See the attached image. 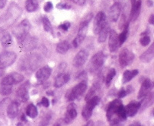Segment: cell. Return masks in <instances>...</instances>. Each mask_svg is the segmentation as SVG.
<instances>
[{"label":"cell","instance_id":"6da1fadb","mask_svg":"<svg viewBox=\"0 0 154 126\" xmlns=\"http://www.w3.org/2000/svg\"><path fill=\"white\" fill-rule=\"evenodd\" d=\"M107 119L111 125H118L127 119L125 108L121 100H115L109 103L106 113Z\"/></svg>","mask_w":154,"mask_h":126},{"label":"cell","instance_id":"7a4b0ae2","mask_svg":"<svg viewBox=\"0 0 154 126\" xmlns=\"http://www.w3.org/2000/svg\"><path fill=\"white\" fill-rule=\"evenodd\" d=\"M87 89V84L85 81H81L79 84L68 90L66 93V98L67 101H73L83 94Z\"/></svg>","mask_w":154,"mask_h":126},{"label":"cell","instance_id":"3957f363","mask_svg":"<svg viewBox=\"0 0 154 126\" xmlns=\"http://www.w3.org/2000/svg\"><path fill=\"white\" fill-rule=\"evenodd\" d=\"M30 29H31V24H30L29 21L27 19L23 20V21L15 28V29L13 31V33L19 43L21 41L23 40L25 38V37L28 35Z\"/></svg>","mask_w":154,"mask_h":126},{"label":"cell","instance_id":"277c9868","mask_svg":"<svg viewBox=\"0 0 154 126\" xmlns=\"http://www.w3.org/2000/svg\"><path fill=\"white\" fill-rule=\"evenodd\" d=\"M17 55L14 52L5 51L0 54V69H3L5 68L12 66L16 60Z\"/></svg>","mask_w":154,"mask_h":126},{"label":"cell","instance_id":"5b68a950","mask_svg":"<svg viewBox=\"0 0 154 126\" xmlns=\"http://www.w3.org/2000/svg\"><path fill=\"white\" fill-rule=\"evenodd\" d=\"M99 101H100V98L98 97H95V96L88 100V102H87L86 105L83 108L82 113V116L85 119H89L92 116V111L95 109V107L98 104Z\"/></svg>","mask_w":154,"mask_h":126},{"label":"cell","instance_id":"8992f818","mask_svg":"<svg viewBox=\"0 0 154 126\" xmlns=\"http://www.w3.org/2000/svg\"><path fill=\"white\" fill-rule=\"evenodd\" d=\"M89 22H87L85 20H82L80 23V26H79V32H78V34H77L76 37L74 39L73 42V46L74 47H78L79 46L82 41L84 40V39L85 38L87 34V32H88V27H89Z\"/></svg>","mask_w":154,"mask_h":126},{"label":"cell","instance_id":"52a82bcc","mask_svg":"<svg viewBox=\"0 0 154 126\" xmlns=\"http://www.w3.org/2000/svg\"><path fill=\"white\" fill-rule=\"evenodd\" d=\"M134 59V54L128 49H122L119 54V62L122 67H126L132 63Z\"/></svg>","mask_w":154,"mask_h":126},{"label":"cell","instance_id":"ba28073f","mask_svg":"<svg viewBox=\"0 0 154 126\" xmlns=\"http://www.w3.org/2000/svg\"><path fill=\"white\" fill-rule=\"evenodd\" d=\"M106 23L107 20L105 14L103 12H99L94 20V33L98 34Z\"/></svg>","mask_w":154,"mask_h":126},{"label":"cell","instance_id":"9c48e42d","mask_svg":"<svg viewBox=\"0 0 154 126\" xmlns=\"http://www.w3.org/2000/svg\"><path fill=\"white\" fill-rule=\"evenodd\" d=\"M105 62V55L102 52H97L95 56H92L90 61L91 69L93 71H96L100 69L104 64Z\"/></svg>","mask_w":154,"mask_h":126},{"label":"cell","instance_id":"30bf717a","mask_svg":"<svg viewBox=\"0 0 154 126\" xmlns=\"http://www.w3.org/2000/svg\"><path fill=\"white\" fill-rule=\"evenodd\" d=\"M121 46L119 43L118 34L114 30H110L109 31V40H108V47L109 50L112 52H115Z\"/></svg>","mask_w":154,"mask_h":126},{"label":"cell","instance_id":"8fae6325","mask_svg":"<svg viewBox=\"0 0 154 126\" xmlns=\"http://www.w3.org/2000/svg\"><path fill=\"white\" fill-rule=\"evenodd\" d=\"M89 57V52L85 49L79 51L73 59V66L76 68L81 67L85 63Z\"/></svg>","mask_w":154,"mask_h":126},{"label":"cell","instance_id":"7c38bea8","mask_svg":"<svg viewBox=\"0 0 154 126\" xmlns=\"http://www.w3.org/2000/svg\"><path fill=\"white\" fill-rule=\"evenodd\" d=\"M77 116V111L75 109V106L73 103H71L67 107V110L65 114V117H64V122L66 124H69L72 122Z\"/></svg>","mask_w":154,"mask_h":126},{"label":"cell","instance_id":"4fadbf2b","mask_svg":"<svg viewBox=\"0 0 154 126\" xmlns=\"http://www.w3.org/2000/svg\"><path fill=\"white\" fill-rule=\"evenodd\" d=\"M121 12H122V5L118 2H115L109 9L108 12L109 19L113 22H117L121 15Z\"/></svg>","mask_w":154,"mask_h":126},{"label":"cell","instance_id":"5bb4252c","mask_svg":"<svg viewBox=\"0 0 154 126\" xmlns=\"http://www.w3.org/2000/svg\"><path fill=\"white\" fill-rule=\"evenodd\" d=\"M131 4H132V8H131V15H130V19L131 22L136 21L138 18L141 10V1L140 0H131Z\"/></svg>","mask_w":154,"mask_h":126},{"label":"cell","instance_id":"9a60e30c","mask_svg":"<svg viewBox=\"0 0 154 126\" xmlns=\"http://www.w3.org/2000/svg\"><path fill=\"white\" fill-rule=\"evenodd\" d=\"M152 88V84L149 79H146L143 81L142 85H141L140 89L138 93V98L142 99L146 97L148 93H150L151 90Z\"/></svg>","mask_w":154,"mask_h":126},{"label":"cell","instance_id":"2e32d148","mask_svg":"<svg viewBox=\"0 0 154 126\" xmlns=\"http://www.w3.org/2000/svg\"><path fill=\"white\" fill-rule=\"evenodd\" d=\"M125 108L127 116L133 117L137 113L138 110L140 109V103L136 101H132L128 104Z\"/></svg>","mask_w":154,"mask_h":126},{"label":"cell","instance_id":"e0dca14e","mask_svg":"<svg viewBox=\"0 0 154 126\" xmlns=\"http://www.w3.org/2000/svg\"><path fill=\"white\" fill-rule=\"evenodd\" d=\"M51 72H52V70L48 66H45V67L41 68L36 72V75H35L37 80L39 81H45L47 79L49 78L51 75Z\"/></svg>","mask_w":154,"mask_h":126},{"label":"cell","instance_id":"ac0fdd59","mask_svg":"<svg viewBox=\"0 0 154 126\" xmlns=\"http://www.w3.org/2000/svg\"><path fill=\"white\" fill-rule=\"evenodd\" d=\"M28 87L26 84L21 85L19 88L17 90V97H18V99L21 100V101H27L29 98V95H28Z\"/></svg>","mask_w":154,"mask_h":126},{"label":"cell","instance_id":"d6986e66","mask_svg":"<svg viewBox=\"0 0 154 126\" xmlns=\"http://www.w3.org/2000/svg\"><path fill=\"white\" fill-rule=\"evenodd\" d=\"M153 58H154V45L152 44L150 46V47H149L147 50L145 51V52L141 55L140 57V59L143 62L148 63V62H150L153 59Z\"/></svg>","mask_w":154,"mask_h":126},{"label":"cell","instance_id":"ffe728a7","mask_svg":"<svg viewBox=\"0 0 154 126\" xmlns=\"http://www.w3.org/2000/svg\"><path fill=\"white\" fill-rule=\"evenodd\" d=\"M70 79V76L69 74H66V73H62V74L59 75L56 78V80L54 82V87H61L62 86H63L64 84L67 83L68 81Z\"/></svg>","mask_w":154,"mask_h":126},{"label":"cell","instance_id":"44dd1931","mask_svg":"<svg viewBox=\"0 0 154 126\" xmlns=\"http://www.w3.org/2000/svg\"><path fill=\"white\" fill-rule=\"evenodd\" d=\"M18 113V104L16 102H12L7 109V116L9 119H15Z\"/></svg>","mask_w":154,"mask_h":126},{"label":"cell","instance_id":"7402d4cb","mask_svg":"<svg viewBox=\"0 0 154 126\" xmlns=\"http://www.w3.org/2000/svg\"><path fill=\"white\" fill-rule=\"evenodd\" d=\"M0 42L4 47H8L12 43V37L6 31H2L0 33Z\"/></svg>","mask_w":154,"mask_h":126},{"label":"cell","instance_id":"603a6c76","mask_svg":"<svg viewBox=\"0 0 154 126\" xmlns=\"http://www.w3.org/2000/svg\"><path fill=\"white\" fill-rule=\"evenodd\" d=\"M110 31V26L108 25V23L107 22L105 25V26L102 28V29L101 30L100 32L98 34V43H104L105 40H106L107 37L108 36V34H109Z\"/></svg>","mask_w":154,"mask_h":126},{"label":"cell","instance_id":"cb8c5ba5","mask_svg":"<svg viewBox=\"0 0 154 126\" xmlns=\"http://www.w3.org/2000/svg\"><path fill=\"white\" fill-rule=\"evenodd\" d=\"M139 73L138 70H127L124 72L123 75V79H122V83L126 84L128 82H129L130 81H131L135 76H137Z\"/></svg>","mask_w":154,"mask_h":126},{"label":"cell","instance_id":"d4e9b609","mask_svg":"<svg viewBox=\"0 0 154 126\" xmlns=\"http://www.w3.org/2000/svg\"><path fill=\"white\" fill-rule=\"evenodd\" d=\"M70 46L67 41H62L59 43L57 46V52H59L60 54H65L69 50Z\"/></svg>","mask_w":154,"mask_h":126},{"label":"cell","instance_id":"484cf974","mask_svg":"<svg viewBox=\"0 0 154 126\" xmlns=\"http://www.w3.org/2000/svg\"><path fill=\"white\" fill-rule=\"evenodd\" d=\"M25 8L28 12H35L38 8V2L37 0H27L25 2Z\"/></svg>","mask_w":154,"mask_h":126},{"label":"cell","instance_id":"4316f807","mask_svg":"<svg viewBox=\"0 0 154 126\" xmlns=\"http://www.w3.org/2000/svg\"><path fill=\"white\" fill-rule=\"evenodd\" d=\"M26 114L28 116H29L30 118L35 119L38 116V112L37 110V107H35V105L31 103L26 108Z\"/></svg>","mask_w":154,"mask_h":126},{"label":"cell","instance_id":"83f0119b","mask_svg":"<svg viewBox=\"0 0 154 126\" xmlns=\"http://www.w3.org/2000/svg\"><path fill=\"white\" fill-rule=\"evenodd\" d=\"M128 31H129V26H128V24H125V25L124 26V30L122 31V33L118 36V40H119V43L120 45L122 46L124 43L125 42V40H127L128 35Z\"/></svg>","mask_w":154,"mask_h":126},{"label":"cell","instance_id":"f1b7e54d","mask_svg":"<svg viewBox=\"0 0 154 126\" xmlns=\"http://www.w3.org/2000/svg\"><path fill=\"white\" fill-rule=\"evenodd\" d=\"M12 91V85L8 84H1L0 86V93L3 96L9 95Z\"/></svg>","mask_w":154,"mask_h":126},{"label":"cell","instance_id":"f546056e","mask_svg":"<svg viewBox=\"0 0 154 126\" xmlns=\"http://www.w3.org/2000/svg\"><path fill=\"white\" fill-rule=\"evenodd\" d=\"M1 84H8V85H13V84H16L12 73V74L8 75H7L6 77H5L3 79H2V81H1Z\"/></svg>","mask_w":154,"mask_h":126},{"label":"cell","instance_id":"4dcf8cb0","mask_svg":"<svg viewBox=\"0 0 154 126\" xmlns=\"http://www.w3.org/2000/svg\"><path fill=\"white\" fill-rule=\"evenodd\" d=\"M115 75H116V71H115V69H112L109 71V72H108L106 76V78H105V84H106L107 87H109L110 84L112 83V81L113 80Z\"/></svg>","mask_w":154,"mask_h":126},{"label":"cell","instance_id":"1f68e13d","mask_svg":"<svg viewBox=\"0 0 154 126\" xmlns=\"http://www.w3.org/2000/svg\"><path fill=\"white\" fill-rule=\"evenodd\" d=\"M43 25H44V29L47 32H50L51 31V24L50 22L49 19L47 17H44L43 18Z\"/></svg>","mask_w":154,"mask_h":126},{"label":"cell","instance_id":"d6a6232c","mask_svg":"<svg viewBox=\"0 0 154 126\" xmlns=\"http://www.w3.org/2000/svg\"><path fill=\"white\" fill-rule=\"evenodd\" d=\"M140 44L142 45L143 46H146L149 44L150 43V37H149L148 35H143L142 37L140 38Z\"/></svg>","mask_w":154,"mask_h":126},{"label":"cell","instance_id":"836d02e7","mask_svg":"<svg viewBox=\"0 0 154 126\" xmlns=\"http://www.w3.org/2000/svg\"><path fill=\"white\" fill-rule=\"evenodd\" d=\"M57 8L59 9H70L71 5L66 3H63V2H60L57 5Z\"/></svg>","mask_w":154,"mask_h":126},{"label":"cell","instance_id":"e575fe53","mask_svg":"<svg viewBox=\"0 0 154 126\" xmlns=\"http://www.w3.org/2000/svg\"><path fill=\"white\" fill-rule=\"evenodd\" d=\"M59 28H60V29H62L63 31H66L69 28H70V23L68 22H64L63 24H62V25H60Z\"/></svg>","mask_w":154,"mask_h":126},{"label":"cell","instance_id":"d590c367","mask_svg":"<svg viewBox=\"0 0 154 126\" xmlns=\"http://www.w3.org/2000/svg\"><path fill=\"white\" fill-rule=\"evenodd\" d=\"M52 9H53V4L51 3V2H48L46 4H45V6H44V10H45L46 12H51Z\"/></svg>","mask_w":154,"mask_h":126},{"label":"cell","instance_id":"8d00e7d4","mask_svg":"<svg viewBox=\"0 0 154 126\" xmlns=\"http://www.w3.org/2000/svg\"><path fill=\"white\" fill-rule=\"evenodd\" d=\"M41 104L45 107H48L50 106V101L48 98L46 97H43L42 100H41Z\"/></svg>","mask_w":154,"mask_h":126},{"label":"cell","instance_id":"74e56055","mask_svg":"<svg viewBox=\"0 0 154 126\" xmlns=\"http://www.w3.org/2000/svg\"><path fill=\"white\" fill-rule=\"evenodd\" d=\"M126 95H127L126 90H124L123 88H122V90H121L119 92H118V97H119V98H124V97H125Z\"/></svg>","mask_w":154,"mask_h":126},{"label":"cell","instance_id":"f35d334b","mask_svg":"<svg viewBox=\"0 0 154 126\" xmlns=\"http://www.w3.org/2000/svg\"><path fill=\"white\" fill-rule=\"evenodd\" d=\"M71 1L78 5H83L85 3V0H71Z\"/></svg>","mask_w":154,"mask_h":126},{"label":"cell","instance_id":"ab89813d","mask_svg":"<svg viewBox=\"0 0 154 126\" xmlns=\"http://www.w3.org/2000/svg\"><path fill=\"white\" fill-rule=\"evenodd\" d=\"M7 0H0V8H3L6 4Z\"/></svg>","mask_w":154,"mask_h":126},{"label":"cell","instance_id":"60d3db41","mask_svg":"<svg viewBox=\"0 0 154 126\" xmlns=\"http://www.w3.org/2000/svg\"><path fill=\"white\" fill-rule=\"evenodd\" d=\"M133 90H134V89H133V87H132V86H131V85L128 86V88H127V90H126L127 94L132 93V92H133Z\"/></svg>","mask_w":154,"mask_h":126},{"label":"cell","instance_id":"b9f144b4","mask_svg":"<svg viewBox=\"0 0 154 126\" xmlns=\"http://www.w3.org/2000/svg\"><path fill=\"white\" fill-rule=\"evenodd\" d=\"M149 23L150 25H154V15H151L150 18L149 19Z\"/></svg>","mask_w":154,"mask_h":126},{"label":"cell","instance_id":"7bdbcfd3","mask_svg":"<svg viewBox=\"0 0 154 126\" xmlns=\"http://www.w3.org/2000/svg\"><path fill=\"white\" fill-rule=\"evenodd\" d=\"M147 5H148V6H149V7L152 6V1L149 0V1L147 2Z\"/></svg>","mask_w":154,"mask_h":126},{"label":"cell","instance_id":"ee69618b","mask_svg":"<svg viewBox=\"0 0 154 126\" xmlns=\"http://www.w3.org/2000/svg\"><path fill=\"white\" fill-rule=\"evenodd\" d=\"M130 125L131 126H134V125H137V126H140L141 125L140 124V123H138V122H136V123H133V124H131V125Z\"/></svg>","mask_w":154,"mask_h":126},{"label":"cell","instance_id":"f6af8a7d","mask_svg":"<svg viewBox=\"0 0 154 126\" xmlns=\"http://www.w3.org/2000/svg\"><path fill=\"white\" fill-rule=\"evenodd\" d=\"M47 94H48V95H50V96H54V93H53L52 91L47 92Z\"/></svg>","mask_w":154,"mask_h":126},{"label":"cell","instance_id":"bcb514c9","mask_svg":"<svg viewBox=\"0 0 154 126\" xmlns=\"http://www.w3.org/2000/svg\"><path fill=\"white\" fill-rule=\"evenodd\" d=\"M94 125L93 122H89V123H87L86 125Z\"/></svg>","mask_w":154,"mask_h":126}]
</instances>
